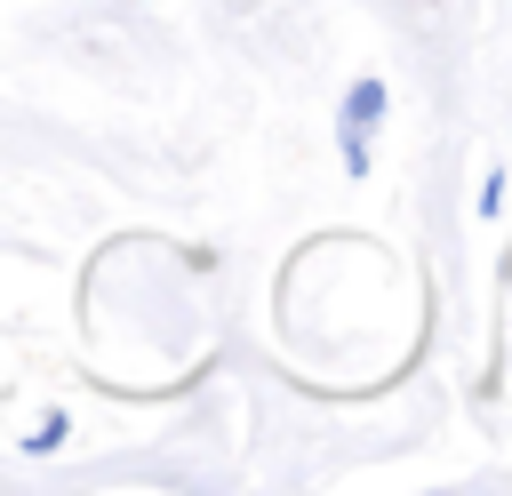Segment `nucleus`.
Listing matches in <instances>:
<instances>
[{"instance_id":"nucleus-1","label":"nucleus","mask_w":512,"mask_h":496,"mask_svg":"<svg viewBox=\"0 0 512 496\" xmlns=\"http://www.w3.org/2000/svg\"><path fill=\"white\" fill-rule=\"evenodd\" d=\"M384 104H392V96H384V80H352V88H344V128H376V120H384Z\"/></svg>"},{"instance_id":"nucleus-2","label":"nucleus","mask_w":512,"mask_h":496,"mask_svg":"<svg viewBox=\"0 0 512 496\" xmlns=\"http://www.w3.org/2000/svg\"><path fill=\"white\" fill-rule=\"evenodd\" d=\"M336 152H344V176H368V128H336Z\"/></svg>"},{"instance_id":"nucleus-4","label":"nucleus","mask_w":512,"mask_h":496,"mask_svg":"<svg viewBox=\"0 0 512 496\" xmlns=\"http://www.w3.org/2000/svg\"><path fill=\"white\" fill-rule=\"evenodd\" d=\"M496 208H504V168H488V176H480V216H496Z\"/></svg>"},{"instance_id":"nucleus-3","label":"nucleus","mask_w":512,"mask_h":496,"mask_svg":"<svg viewBox=\"0 0 512 496\" xmlns=\"http://www.w3.org/2000/svg\"><path fill=\"white\" fill-rule=\"evenodd\" d=\"M48 448H64V416H40V424L24 432V456H48Z\"/></svg>"}]
</instances>
